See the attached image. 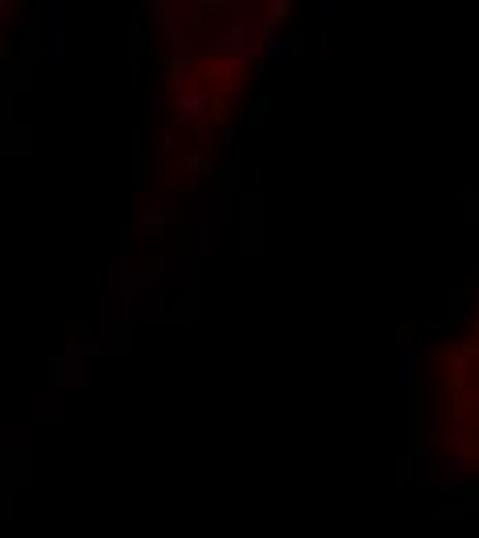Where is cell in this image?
I'll use <instances>...</instances> for the list:
<instances>
[{
	"label": "cell",
	"mask_w": 479,
	"mask_h": 538,
	"mask_svg": "<svg viewBox=\"0 0 479 538\" xmlns=\"http://www.w3.org/2000/svg\"><path fill=\"white\" fill-rule=\"evenodd\" d=\"M269 26L273 21H236V17L215 21L195 37V54L207 58V63H231L240 71L249 63H260V34Z\"/></svg>",
	"instance_id": "1"
},
{
	"label": "cell",
	"mask_w": 479,
	"mask_h": 538,
	"mask_svg": "<svg viewBox=\"0 0 479 538\" xmlns=\"http://www.w3.org/2000/svg\"><path fill=\"white\" fill-rule=\"evenodd\" d=\"M166 96H169L178 117H195V120L211 117V91H207V79L195 71V67L182 63V54H174L169 67H166Z\"/></svg>",
	"instance_id": "2"
},
{
	"label": "cell",
	"mask_w": 479,
	"mask_h": 538,
	"mask_svg": "<svg viewBox=\"0 0 479 538\" xmlns=\"http://www.w3.org/2000/svg\"><path fill=\"white\" fill-rule=\"evenodd\" d=\"M471 476V456L463 448H438L430 456H417V489H426V493H454L463 489Z\"/></svg>",
	"instance_id": "3"
},
{
	"label": "cell",
	"mask_w": 479,
	"mask_h": 538,
	"mask_svg": "<svg viewBox=\"0 0 479 538\" xmlns=\"http://www.w3.org/2000/svg\"><path fill=\"white\" fill-rule=\"evenodd\" d=\"M37 54L42 58L71 54V0H37Z\"/></svg>",
	"instance_id": "4"
},
{
	"label": "cell",
	"mask_w": 479,
	"mask_h": 538,
	"mask_svg": "<svg viewBox=\"0 0 479 538\" xmlns=\"http://www.w3.org/2000/svg\"><path fill=\"white\" fill-rule=\"evenodd\" d=\"M413 373H417V357L405 348L392 352V389H397V410H392V440H397V456H409V406H413Z\"/></svg>",
	"instance_id": "5"
},
{
	"label": "cell",
	"mask_w": 479,
	"mask_h": 538,
	"mask_svg": "<svg viewBox=\"0 0 479 538\" xmlns=\"http://www.w3.org/2000/svg\"><path fill=\"white\" fill-rule=\"evenodd\" d=\"M236 199H231V191H207L203 199H199V215H195V249L199 257H211L215 249H219V224H228L231 215H236Z\"/></svg>",
	"instance_id": "6"
},
{
	"label": "cell",
	"mask_w": 479,
	"mask_h": 538,
	"mask_svg": "<svg viewBox=\"0 0 479 538\" xmlns=\"http://www.w3.org/2000/svg\"><path fill=\"white\" fill-rule=\"evenodd\" d=\"M174 220H178V195H161L158 187H149L141 215L125 228V236H166Z\"/></svg>",
	"instance_id": "7"
},
{
	"label": "cell",
	"mask_w": 479,
	"mask_h": 538,
	"mask_svg": "<svg viewBox=\"0 0 479 538\" xmlns=\"http://www.w3.org/2000/svg\"><path fill=\"white\" fill-rule=\"evenodd\" d=\"M302 54V46H298V37L293 34H281L277 26H269L265 34H260V63H277V58H298Z\"/></svg>",
	"instance_id": "8"
},
{
	"label": "cell",
	"mask_w": 479,
	"mask_h": 538,
	"mask_svg": "<svg viewBox=\"0 0 479 538\" xmlns=\"http://www.w3.org/2000/svg\"><path fill=\"white\" fill-rule=\"evenodd\" d=\"M83 377H87V360L71 357V352H63V357L50 360V386L58 389H79Z\"/></svg>",
	"instance_id": "9"
},
{
	"label": "cell",
	"mask_w": 479,
	"mask_h": 538,
	"mask_svg": "<svg viewBox=\"0 0 479 538\" xmlns=\"http://www.w3.org/2000/svg\"><path fill=\"white\" fill-rule=\"evenodd\" d=\"M66 414V389H58V386H50V389H37L34 394V419L37 422H58Z\"/></svg>",
	"instance_id": "10"
},
{
	"label": "cell",
	"mask_w": 479,
	"mask_h": 538,
	"mask_svg": "<svg viewBox=\"0 0 479 538\" xmlns=\"http://www.w3.org/2000/svg\"><path fill=\"white\" fill-rule=\"evenodd\" d=\"M475 357H479V340H446V368H451L454 377L471 373Z\"/></svg>",
	"instance_id": "11"
},
{
	"label": "cell",
	"mask_w": 479,
	"mask_h": 538,
	"mask_svg": "<svg viewBox=\"0 0 479 538\" xmlns=\"http://www.w3.org/2000/svg\"><path fill=\"white\" fill-rule=\"evenodd\" d=\"M34 83V67L29 58H5V96H13V88H29Z\"/></svg>",
	"instance_id": "12"
},
{
	"label": "cell",
	"mask_w": 479,
	"mask_h": 538,
	"mask_svg": "<svg viewBox=\"0 0 479 538\" xmlns=\"http://www.w3.org/2000/svg\"><path fill=\"white\" fill-rule=\"evenodd\" d=\"M471 402H475V386H454L451 398H446V419L463 422L471 414Z\"/></svg>",
	"instance_id": "13"
},
{
	"label": "cell",
	"mask_w": 479,
	"mask_h": 538,
	"mask_svg": "<svg viewBox=\"0 0 479 538\" xmlns=\"http://www.w3.org/2000/svg\"><path fill=\"white\" fill-rule=\"evenodd\" d=\"M190 137H195V145H199L203 153H215V145H219V137H223V133H219V125H215V120L207 117V120H195Z\"/></svg>",
	"instance_id": "14"
},
{
	"label": "cell",
	"mask_w": 479,
	"mask_h": 538,
	"mask_svg": "<svg viewBox=\"0 0 479 538\" xmlns=\"http://www.w3.org/2000/svg\"><path fill=\"white\" fill-rule=\"evenodd\" d=\"M451 323H454V327H471V323L479 327V315L471 311L467 298H463V295H451Z\"/></svg>",
	"instance_id": "15"
},
{
	"label": "cell",
	"mask_w": 479,
	"mask_h": 538,
	"mask_svg": "<svg viewBox=\"0 0 479 538\" xmlns=\"http://www.w3.org/2000/svg\"><path fill=\"white\" fill-rule=\"evenodd\" d=\"M66 352L79 357V360H87V357H96V352H104V340H96V336H87V340H71L66 344Z\"/></svg>",
	"instance_id": "16"
},
{
	"label": "cell",
	"mask_w": 479,
	"mask_h": 538,
	"mask_svg": "<svg viewBox=\"0 0 479 538\" xmlns=\"http://www.w3.org/2000/svg\"><path fill=\"white\" fill-rule=\"evenodd\" d=\"M252 125H257V129L269 125V96H265V91H257V99H252Z\"/></svg>",
	"instance_id": "17"
},
{
	"label": "cell",
	"mask_w": 479,
	"mask_h": 538,
	"mask_svg": "<svg viewBox=\"0 0 479 538\" xmlns=\"http://www.w3.org/2000/svg\"><path fill=\"white\" fill-rule=\"evenodd\" d=\"M195 9L203 13V17H211V13H223V17H228V13H231V0H195Z\"/></svg>",
	"instance_id": "18"
},
{
	"label": "cell",
	"mask_w": 479,
	"mask_h": 538,
	"mask_svg": "<svg viewBox=\"0 0 479 538\" xmlns=\"http://www.w3.org/2000/svg\"><path fill=\"white\" fill-rule=\"evenodd\" d=\"M331 5H335V0H314V17H319L322 26L331 21Z\"/></svg>",
	"instance_id": "19"
},
{
	"label": "cell",
	"mask_w": 479,
	"mask_h": 538,
	"mask_svg": "<svg viewBox=\"0 0 479 538\" xmlns=\"http://www.w3.org/2000/svg\"><path fill=\"white\" fill-rule=\"evenodd\" d=\"M13 13H17V0H0V17L9 21V17H13Z\"/></svg>",
	"instance_id": "20"
},
{
	"label": "cell",
	"mask_w": 479,
	"mask_h": 538,
	"mask_svg": "<svg viewBox=\"0 0 479 538\" xmlns=\"http://www.w3.org/2000/svg\"><path fill=\"white\" fill-rule=\"evenodd\" d=\"M459 522H479V510H459Z\"/></svg>",
	"instance_id": "21"
},
{
	"label": "cell",
	"mask_w": 479,
	"mask_h": 538,
	"mask_svg": "<svg viewBox=\"0 0 479 538\" xmlns=\"http://www.w3.org/2000/svg\"><path fill=\"white\" fill-rule=\"evenodd\" d=\"M475 332H479V327H475Z\"/></svg>",
	"instance_id": "22"
}]
</instances>
